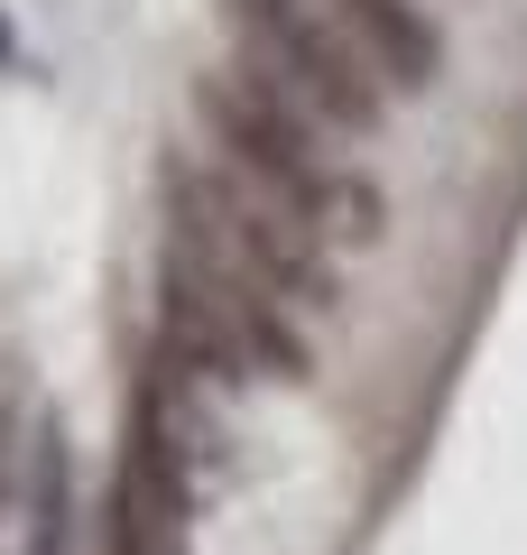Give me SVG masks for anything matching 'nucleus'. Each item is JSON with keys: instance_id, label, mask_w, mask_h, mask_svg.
<instances>
[{"instance_id": "39448f33", "label": "nucleus", "mask_w": 527, "mask_h": 555, "mask_svg": "<svg viewBox=\"0 0 527 555\" xmlns=\"http://www.w3.org/2000/svg\"><path fill=\"white\" fill-rule=\"evenodd\" d=\"M324 10L380 56V75H389L398 93H426V83L445 75V38H435V20L416 0H324Z\"/></svg>"}, {"instance_id": "7ed1b4c3", "label": "nucleus", "mask_w": 527, "mask_h": 555, "mask_svg": "<svg viewBox=\"0 0 527 555\" xmlns=\"http://www.w3.org/2000/svg\"><path fill=\"white\" fill-rule=\"evenodd\" d=\"M241 28V56L269 65L306 112H324L333 130H380L398 83L380 75V56L333 20L324 0H222Z\"/></svg>"}, {"instance_id": "f03ea898", "label": "nucleus", "mask_w": 527, "mask_h": 555, "mask_svg": "<svg viewBox=\"0 0 527 555\" xmlns=\"http://www.w3.org/2000/svg\"><path fill=\"white\" fill-rule=\"evenodd\" d=\"M195 528V454H185V379L157 343H139L120 389V463L102 500V555H185Z\"/></svg>"}, {"instance_id": "20e7f679", "label": "nucleus", "mask_w": 527, "mask_h": 555, "mask_svg": "<svg viewBox=\"0 0 527 555\" xmlns=\"http://www.w3.org/2000/svg\"><path fill=\"white\" fill-rule=\"evenodd\" d=\"M195 185H204V214H214L222 250H232L259 287H278L287 306H314V315H333V306H343V278H333L324 232H314V222H296L269 185H250L241 167H222V158H214V167L195 158Z\"/></svg>"}, {"instance_id": "f257e3e1", "label": "nucleus", "mask_w": 527, "mask_h": 555, "mask_svg": "<svg viewBox=\"0 0 527 555\" xmlns=\"http://www.w3.org/2000/svg\"><path fill=\"white\" fill-rule=\"evenodd\" d=\"M195 112H204V130H214L222 167H241L250 185H269L296 222H314L324 241H351V250L380 241L389 195H380L371 177H351V167L324 158V130H314L324 112H306L269 65L232 56V65H214V75H195Z\"/></svg>"}]
</instances>
